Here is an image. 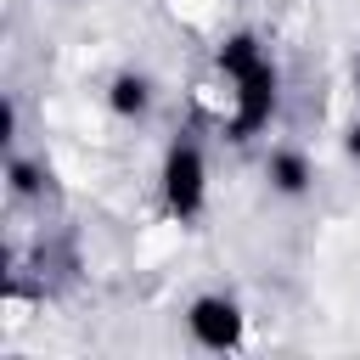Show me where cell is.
<instances>
[{
  "instance_id": "6da1fadb",
  "label": "cell",
  "mask_w": 360,
  "mask_h": 360,
  "mask_svg": "<svg viewBox=\"0 0 360 360\" xmlns=\"http://www.w3.org/2000/svg\"><path fill=\"white\" fill-rule=\"evenodd\" d=\"M158 208H163V219L174 225V231H186V225H197L208 208H214V169H208V152H202V141H191L186 129L158 152Z\"/></svg>"
},
{
  "instance_id": "7a4b0ae2",
  "label": "cell",
  "mask_w": 360,
  "mask_h": 360,
  "mask_svg": "<svg viewBox=\"0 0 360 360\" xmlns=\"http://www.w3.org/2000/svg\"><path fill=\"white\" fill-rule=\"evenodd\" d=\"M186 338L197 343V349H214V354H225V349H242V338H248V304L236 298V292H225V287H214V292H197L191 304H186Z\"/></svg>"
},
{
  "instance_id": "3957f363",
  "label": "cell",
  "mask_w": 360,
  "mask_h": 360,
  "mask_svg": "<svg viewBox=\"0 0 360 360\" xmlns=\"http://www.w3.org/2000/svg\"><path fill=\"white\" fill-rule=\"evenodd\" d=\"M349 84H354V101H360V51H354V62H349Z\"/></svg>"
}]
</instances>
